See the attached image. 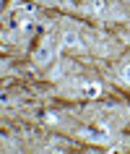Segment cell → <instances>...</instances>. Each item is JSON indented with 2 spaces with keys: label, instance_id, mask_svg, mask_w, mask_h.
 <instances>
[{
  "label": "cell",
  "instance_id": "obj_2",
  "mask_svg": "<svg viewBox=\"0 0 130 154\" xmlns=\"http://www.w3.org/2000/svg\"><path fill=\"white\" fill-rule=\"evenodd\" d=\"M81 136L86 138V141H91V144H107V141H109L107 131H102V128H83Z\"/></svg>",
  "mask_w": 130,
  "mask_h": 154
},
{
  "label": "cell",
  "instance_id": "obj_6",
  "mask_svg": "<svg viewBox=\"0 0 130 154\" xmlns=\"http://www.w3.org/2000/svg\"><path fill=\"white\" fill-rule=\"evenodd\" d=\"M122 79H125V84H130V63L122 68Z\"/></svg>",
  "mask_w": 130,
  "mask_h": 154
},
{
  "label": "cell",
  "instance_id": "obj_1",
  "mask_svg": "<svg viewBox=\"0 0 130 154\" xmlns=\"http://www.w3.org/2000/svg\"><path fill=\"white\" fill-rule=\"evenodd\" d=\"M52 60H55V47L49 42H42L39 47L34 50V63L37 65H49Z\"/></svg>",
  "mask_w": 130,
  "mask_h": 154
},
{
  "label": "cell",
  "instance_id": "obj_5",
  "mask_svg": "<svg viewBox=\"0 0 130 154\" xmlns=\"http://www.w3.org/2000/svg\"><path fill=\"white\" fill-rule=\"evenodd\" d=\"M109 5H112V0H91V11L94 13H104Z\"/></svg>",
  "mask_w": 130,
  "mask_h": 154
},
{
  "label": "cell",
  "instance_id": "obj_3",
  "mask_svg": "<svg viewBox=\"0 0 130 154\" xmlns=\"http://www.w3.org/2000/svg\"><path fill=\"white\" fill-rule=\"evenodd\" d=\"M60 45H63V47H68V50H78V47H81V37H78L75 32H63Z\"/></svg>",
  "mask_w": 130,
  "mask_h": 154
},
{
  "label": "cell",
  "instance_id": "obj_4",
  "mask_svg": "<svg viewBox=\"0 0 130 154\" xmlns=\"http://www.w3.org/2000/svg\"><path fill=\"white\" fill-rule=\"evenodd\" d=\"M99 91H102V86L94 84V81H83V86H81V94H83V97H89V99L99 97Z\"/></svg>",
  "mask_w": 130,
  "mask_h": 154
},
{
  "label": "cell",
  "instance_id": "obj_7",
  "mask_svg": "<svg viewBox=\"0 0 130 154\" xmlns=\"http://www.w3.org/2000/svg\"><path fill=\"white\" fill-rule=\"evenodd\" d=\"M42 3H49V0H42Z\"/></svg>",
  "mask_w": 130,
  "mask_h": 154
}]
</instances>
